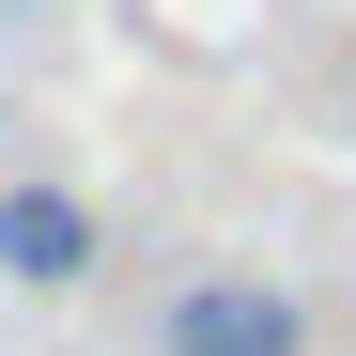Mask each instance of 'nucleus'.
I'll use <instances>...</instances> for the list:
<instances>
[{"label": "nucleus", "mask_w": 356, "mask_h": 356, "mask_svg": "<svg viewBox=\"0 0 356 356\" xmlns=\"http://www.w3.org/2000/svg\"><path fill=\"white\" fill-rule=\"evenodd\" d=\"M155 356H310V294L248 248H202L155 279Z\"/></svg>", "instance_id": "1"}, {"label": "nucleus", "mask_w": 356, "mask_h": 356, "mask_svg": "<svg viewBox=\"0 0 356 356\" xmlns=\"http://www.w3.org/2000/svg\"><path fill=\"white\" fill-rule=\"evenodd\" d=\"M0 264H16L31 294H78V279L108 264V217L63 186V170H16V186H0Z\"/></svg>", "instance_id": "2"}, {"label": "nucleus", "mask_w": 356, "mask_h": 356, "mask_svg": "<svg viewBox=\"0 0 356 356\" xmlns=\"http://www.w3.org/2000/svg\"><path fill=\"white\" fill-rule=\"evenodd\" d=\"M0 16H47V0H0Z\"/></svg>", "instance_id": "3"}]
</instances>
